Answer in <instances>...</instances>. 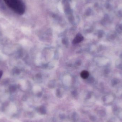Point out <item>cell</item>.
<instances>
[{
  "mask_svg": "<svg viewBox=\"0 0 122 122\" xmlns=\"http://www.w3.org/2000/svg\"><path fill=\"white\" fill-rule=\"evenodd\" d=\"M3 74V71H0V79L1 77H2Z\"/></svg>",
  "mask_w": 122,
  "mask_h": 122,
  "instance_id": "277c9868",
  "label": "cell"
},
{
  "mask_svg": "<svg viewBox=\"0 0 122 122\" xmlns=\"http://www.w3.org/2000/svg\"><path fill=\"white\" fill-rule=\"evenodd\" d=\"M89 75V72L87 71L84 70L81 72V78L84 79H86L88 78Z\"/></svg>",
  "mask_w": 122,
  "mask_h": 122,
  "instance_id": "3957f363",
  "label": "cell"
},
{
  "mask_svg": "<svg viewBox=\"0 0 122 122\" xmlns=\"http://www.w3.org/2000/svg\"><path fill=\"white\" fill-rule=\"evenodd\" d=\"M7 5L14 12L19 14L24 12L25 8L22 0H4Z\"/></svg>",
  "mask_w": 122,
  "mask_h": 122,
  "instance_id": "6da1fadb",
  "label": "cell"
},
{
  "mask_svg": "<svg viewBox=\"0 0 122 122\" xmlns=\"http://www.w3.org/2000/svg\"><path fill=\"white\" fill-rule=\"evenodd\" d=\"M83 39H84V38L81 35V34H78L74 39L73 41V43L74 44L79 43L82 41L83 40Z\"/></svg>",
  "mask_w": 122,
  "mask_h": 122,
  "instance_id": "7a4b0ae2",
  "label": "cell"
}]
</instances>
